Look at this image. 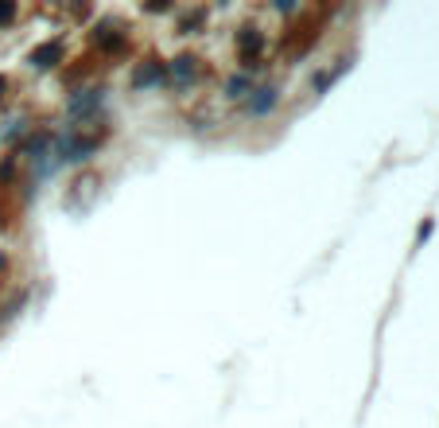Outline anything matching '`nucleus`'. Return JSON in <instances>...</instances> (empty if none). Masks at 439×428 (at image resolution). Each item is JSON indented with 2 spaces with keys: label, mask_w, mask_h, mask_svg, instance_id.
I'll list each match as a JSON object with an SVG mask.
<instances>
[{
  "label": "nucleus",
  "mask_w": 439,
  "mask_h": 428,
  "mask_svg": "<svg viewBox=\"0 0 439 428\" xmlns=\"http://www.w3.org/2000/svg\"><path fill=\"white\" fill-rule=\"evenodd\" d=\"M276 105V90H261L257 94V101H249V110H253V117H264V113Z\"/></svg>",
  "instance_id": "nucleus-1"
},
{
  "label": "nucleus",
  "mask_w": 439,
  "mask_h": 428,
  "mask_svg": "<svg viewBox=\"0 0 439 428\" xmlns=\"http://www.w3.org/2000/svg\"><path fill=\"white\" fill-rule=\"evenodd\" d=\"M55 59H59V43H47V47H40L35 55H31V62H35V67H51Z\"/></svg>",
  "instance_id": "nucleus-2"
},
{
  "label": "nucleus",
  "mask_w": 439,
  "mask_h": 428,
  "mask_svg": "<svg viewBox=\"0 0 439 428\" xmlns=\"http://www.w3.org/2000/svg\"><path fill=\"white\" fill-rule=\"evenodd\" d=\"M171 70H175V78H191V74H195V59H187V55H183V59H175V67H171Z\"/></svg>",
  "instance_id": "nucleus-3"
},
{
  "label": "nucleus",
  "mask_w": 439,
  "mask_h": 428,
  "mask_svg": "<svg viewBox=\"0 0 439 428\" xmlns=\"http://www.w3.org/2000/svg\"><path fill=\"white\" fill-rule=\"evenodd\" d=\"M152 78H160V67H148V70H140V74H137V86H144V82H152Z\"/></svg>",
  "instance_id": "nucleus-4"
},
{
  "label": "nucleus",
  "mask_w": 439,
  "mask_h": 428,
  "mask_svg": "<svg viewBox=\"0 0 439 428\" xmlns=\"http://www.w3.org/2000/svg\"><path fill=\"white\" fill-rule=\"evenodd\" d=\"M245 86H249V78H234V82H230V98H241Z\"/></svg>",
  "instance_id": "nucleus-5"
},
{
  "label": "nucleus",
  "mask_w": 439,
  "mask_h": 428,
  "mask_svg": "<svg viewBox=\"0 0 439 428\" xmlns=\"http://www.w3.org/2000/svg\"><path fill=\"white\" fill-rule=\"evenodd\" d=\"M0 20H12V4H4V8H0Z\"/></svg>",
  "instance_id": "nucleus-6"
},
{
  "label": "nucleus",
  "mask_w": 439,
  "mask_h": 428,
  "mask_svg": "<svg viewBox=\"0 0 439 428\" xmlns=\"http://www.w3.org/2000/svg\"><path fill=\"white\" fill-rule=\"evenodd\" d=\"M0 86H4V82H0Z\"/></svg>",
  "instance_id": "nucleus-7"
}]
</instances>
